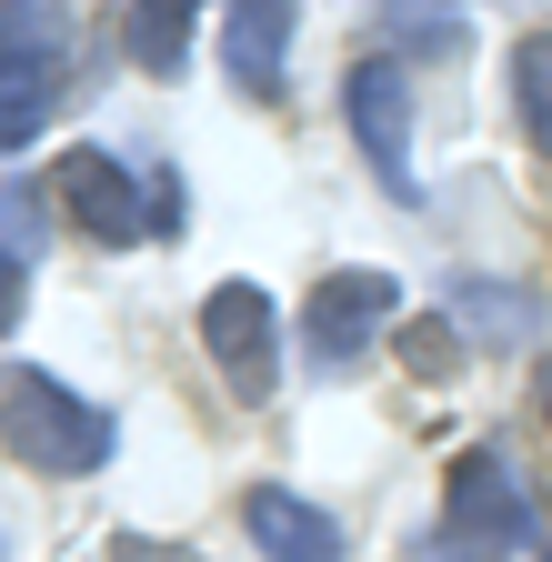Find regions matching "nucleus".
<instances>
[{"mask_svg": "<svg viewBox=\"0 0 552 562\" xmlns=\"http://www.w3.org/2000/svg\"><path fill=\"white\" fill-rule=\"evenodd\" d=\"M512 111H522V140L552 171V31H522L512 41Z\"/></svg>", "mask_w": 552, "mask_h": 562, "instance_id": "9d476101", "label": "nucleus"}, {"mask_svg": "<svg viewBox=\"0 0 552 562\" xmlns=\"http://www.w3.org/2000/svg\"><path fill=\"white\" fill-rule=\"evenodd\" d=\"M392 312H402L392 271H322L312 302H302V351H312V372L341 382V372H352L362 351L392 331Z\"/></svg>", "mask_w": 552, "mask_h": 562, "instance_id": "7ed1b4c3", "label": "nucleus"}, {"mask_svg": "<svg viewBox=\"0 0 552 562\" xmlns=\"http://www.w3.org/2000/svg\"><path fill=\"white\" fill-rule=\"evenodd\" d=\"M21 322V251H0V331Z\"/></svg>", "mask_w": 552, "mask_h": 562, "instance_id": "2eb2a0df", "label": "nucleus"}, {"mask_svg": "<svg viewBox=\"0 0 552 562\" xmlns=\"http://www.w3.org/2000/svg\"><path fill=\"white\" fill-rule=\"evenodd\" d=\"M292 11H282V0H241V11H222V70H232V81L241 91H282V60H292Z\"/></svg>", "mask_w": 552, "mask_h": 562, "instance_id": "6e6552de", "label": "nucleus"}, {"mask_svg": "<svg viewBox=\"0 0 552 562\" xmlns=\"http://www.w3.org/2000/svg\"><path fill=\"white\" fill-rule=\"evenodd\" d=\"M452 322H512L522 331V292H472V281H462V292H452Z\"/></svg>", "mask_w": 552, "mask_h": 562, "instance_id": "ddd939ff", "label": "nucleus"}, {"mask_svg": "<svg viewBox=\"0 0 552 562\" xmlns=\"http://www.w3.org/2000/svg\"><path fill=\"white\" fill-rule=\"evenodd\" d=\"M201 341H212V362L241 402H271L282 392V322H271V292L261 281H222L212 302H201Z\"/></svg>", "mask_w": 552, "mask_h": 562, "instance_id": "20e7f679", "label": "nucleus"}, {"mask_svg": "<svg viewBox=\"0 0 552 562\" xmlns=\"http://www.w3.org/2000/svg\"><path fill=\"white\" fill-rule=\"evenodd\" d=\"M81 60V21L71 11H0V81H71Z\"/></svg>", "mask_w": 552, "mask_h": 562, "instance_id": "1a4fd4ad", "label": "nucleus"}, {"mask_svg": "<svg viewBox=\"0 0 552 562\" xmlns=\"http://www.w3.org/2000/svg\"><path fill=\"white\" fill-rule=\"evenodd\" d=\"M50 191H60V211H71V232L81 241H101V251H131L151 232V201H142V181H131L111 151H71L50 171Z\"/></svg>", "mask_w": 552, "mask_h": 562, "instance_id": "39448f33", "label": "nucleus"}, {"mask_svg": "<svg viewBox=\"0 0 552 562\" xmlns=\"http://www.w3.org/2000/svg\"><path fill=\"white\" fill-rule=\"evenodd\" d=\"M532 402H542V422H552V362H542V372H532Z\"/></svg>", "mask_w": 552, "mask_h": 562, "instance_id": "dca6fc26", "label": "nucleus"}, {"mask_svg": "<svg viewBox=\"0 0 552 562\" xmlns=\"http://www.w3.org/2000/svg\"><path fill=\"white\" fill-rule=\"evenodd\" d=\"M522 532H532V492H522L512 452L472 442L442 482V562H512Z\"/></svg>", "mask_w": 552, "mask_h": 562, "instance_id": "f03ea898", "label": "nucleus"}, {"mask_svg": "<svg viewBox=\"0 0 552 562\" xmlns=\"http://www.w3.org/2000/svg\"><path fill=\"white\" fill-rule=\"evenodd\" d=\"M121 50L142 60V70H181V50H191V0H142V11L121 21Z\"/></svg>", "mask_w": 552, "mask_h": 562, "instance_id": "9b49d317", "label": "nucleus"}, {"mask_svg": "<svg viewBox=\"0 0 552 562\" xmlns=\"http://www.w3.org/2000/svg\"><path fill=\"white\" fill-rule=\"evenodd\" d=\"M241 522H251V542L271 562H341V522L322 503H302V492H282V482H251Z\"/></svg>", "mask_w": 552, "mask_h": 562, "instance_id": "0eeeda50", "label": "nucleus"}, {"mask_svg": "<svg viewBox=\"0 0 552 562\" xmlns=\"http://www.w3.org/2000/svg\"><path fill=\"white\" fill-rule=\"evenodd\" d=\"M111 562H191V552H181V542H142V532H121Z\"/></svg>", "mask_w": 552, "mask_h": 562, "instance_id": "4468645a", "label": "nucleus"}, {"mask_svg": "<svg viewBox=\"0 0 552 562\" xmlns=\"http://www.w3.org/2000/svg\"><path fill=\"white\" fill-rule=\"evenodd\" d=\"M0 442H11L31 472L71 482V472H101L111 462V412L91 392H71L41 362H0Z\"/></svg>", "mask_w": 552, "mask_h": 562, "instance_id": "f257e3e1", "label": "nucleus"}, {"mask_svg": "<svg viewBox=\"0 0 552 562\" xmlns=\"http://www.w3.org/2000/svg\"><path fill=\"white\" fill-rule=\"evenodd\" d=\"M60 111V81H0V151L41 140V121Z\"/></svg>", "mask_w": 552, "mask_h": 562, "instance_id": "f8f14e48", "label": "nucleus"}, {"mask_svg": "<svg viewBox=\"0 0 552 562\" xmlns=\"http://www.w3.org/2000/svg\"><path fill=\"white\" fill-rule=\"evenodd\" d=\"M532 562H552V532H542V542H532Z\"/></svg>", "mask_w": 552, "mask_h": 562, "instance_id": "f3484780", "label": "nucleus"}, {"mask_svg": "<svg viewBox=\"0 0 552 562\" xmlns=\"http://www.w3.org/2000/svg\"><path fill=\"white\" fill-rule=\"evenodd\" d=\"M341 101H352V131H362L372 171H382V181L412 201V91H402V70H392V60H362Z\"/></svg>", "mask_w": 552, "mask_h": 562, "instance_id": "423d86ee", "label": "nucleus"}]
</instances>
